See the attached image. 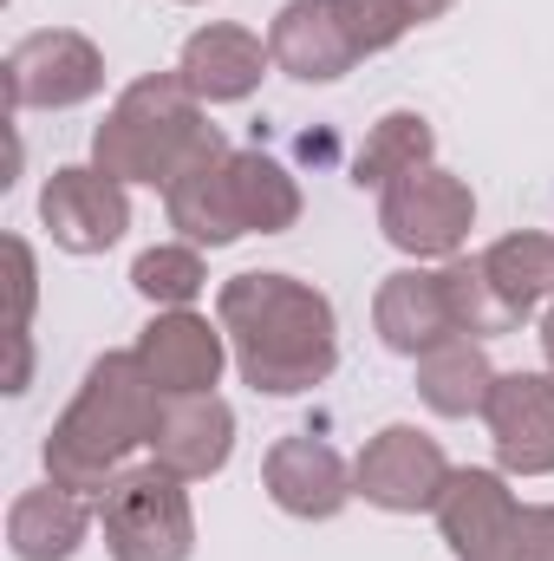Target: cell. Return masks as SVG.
I'll return each instance as SVG.
<instances>
[{"label": "cell", "instance_id": "cell-1", "mask_svg": "<svg viewBox=\"0 0 554 561\" xmlns=\"http://www.w3.org/2000/svg\"><path fill=\"white\" fill-rule=\"evenodd\" d=\"M216 327L229 333L235 373L268 399L313 392L339 366V313L313 280H293V275L222 280Z\"/></svg>", "mask_w": 554, "mask_h": 561}, {"label": "cell", "instance_id": "cell-2", "mask_svg": "<svg viewBox=\"0 0 554 561\" xmlns=\"http://www.w3.org/2000/svg\"><path fill=\"white\" fill-rule=\"evenodd\" d=\"M157 412H163V392L150 386L138 353H99L85 366L79 399L46 431V483L105 496V483L125 470V457L150 444Z\"/></svg>", "mask_w": 554, "mask_h": 561}, {"label": "cell", "instance_id": "cell-3", "mask_svg": "<svg viewBox=\"0 0 554 561\" xmlns=\"http://www.w3.org/2000/svg\"><path fill=\"white\" fill-rule=\"evenodd\" d=\"M216 138L222 131L203 118V99L183 85V72H143L112 99L105 125L92 131V163L118 183L170 190Z\"/></svg>", "mask_w": 554, "mask_h": 561}, {"label": "cell", "instance_id": "cell-4", "mask_svg": "<svg viewBox=\"0 0 554 561\" xmlns=\"http://www.w3.org/2000/svg\"><path fill=\"white\" fill-rule=\"evenodd\" d=\"M99 529L112 561H189L196 556V510L176 470L138 463L118 470L99 496Z\"/></svg>", "mask_w": 554, "mask_h": 561}, {"label": "cell", "instance_id": "cell-5", "mask_svg": "<svg viewBox=\"0 0 554 561\" xmlns=\"http://www.w3.org/2000/svg\"><path fill=\"white\" fill-rule=\"evenodd\" d=\"M470 222H476V196L443 163H424L412 176H399L392 190H379V229L412 262H450L463 249Z\"/></svg>", "mask_w": 554, "mask_h": 561}, {"label": "cell", "instance_id": "cell-6", "mask_svg": "<svg viewBox=\"0 0 554 561\" xmlns=\"http://www.w3.org/2000/svg\"><path fill=\"white\" fill-rule=\"evenodd\" d=\"M7 105L13 112H72L105 92V53L72 26H39L7 46Z\"/></svg>", "mask_w": 554, "mask_h": 561}, {"label": "cell", "instance_id": "cell-7", "mask_svg": "<svg viewBox=\"0 0 554 561\" xmlns=\"http://www.w3.org/2000/svg\"><path fill=\"white\" fill-rule=\"evenodd\" d=\"M450 457L430 431L417 424H385L379 437H366V450L353 457V490L372 503V510H392V516H417V510H437L443 490H450Z\"/></svg>", "mask_w": 554, "mask_h": 561}, {"label": "cell", "instance_id": "cell-8", "mask_svg": "<svg viewBox=\"0 0 554 561\" xmlns=\"http://www.w3.org/2000/svg\"><path fill=\"white\" fill-rule=\"evenodd\" d=\"M39 222L66 255H105L125 242L131 229V196L118 176H105L99 163H66L46 176L39 190Z\"/></svg>", "mask_w": 554, "mask_h": 561}, {"label": "cell", "instance_id": "cell-9", "mask_svg": "<svg viewBox=\"0 0 554 561\" xmlns=\"http://www.w3.org/2000/svg\"><path fill=\"white\" fill-rule=\"evenodd\" d=\"M143 359V373H150V386L163 392V399H196V392H216V379H222V366L235 359L229 353V333L222 327H209L203 313H189V307H157V320L138 333V346H131Z\"/></svg>", "mask_w": 554, "mask_h": 561}, {"label": "cell", "instance_id": "cell-10", "mask_svg": "<svg viewBox=\"0 0 554 561\" xmlns=\"http://www.w3.org/2000/svg\"><path fill=\"white\" fill-rule=\"evenodd\" d=\"M483 424L503 477H554V373H496Z\"/></svg>", "mask_w": 554, "mask_h": 561}, {"label": "cell", "instance_id": "cell-11", "mask_svg": "<svg viewBox=\"0 0 554 561\" xmlns=\"http://www.w3.org/2000/svg\"><path fill=\"white\" fill-rule=\"evenodd\" d=\"M262 483L275 496V510H287L293 523H333L359 490H353V463L313 437V431H293V437H275V450L262 457Z\"/></svg>", "mask_w": 554, "mask_h": 561}, {"label": "cell", "instance_id": "cell-12", "mask_svg": "<svg viewBox=\"0 0 554 561\" xmlns=\"http://www.w3.org/2000/svg\"><path fill=\"white\" fill-rule=\"evenodd\" d=\"M522 510L529 503H516L503 470H457L443 503H437V529H443L457 561H509Z\"/></svg>", "mask_w": 554, "mask_h": 561}, {"label": "cell", "instance_id": "cell-13", "mask_svg": "<svg viewBox=\"0 0 554 561\" xmlns=\"http://www.w3.org/2000/svg\"><path fill=\"white\" fill-rule=\"evenodd\" d=\"M268 66H275L268 39H255L249 26H229V20L196 26V33L183 39V59H176L183 85H189L203 105H242V99L268 79Z\"/></svg>", "mask_w": 554, "mask_h": 561}, {"label": "cell", "instance_id": "cell-14", "mask_svg": "<svg viewBox=\"0 0 554 561\" xmlns=\"http://www.w3.org/2000/svg\"><path fill=\"white\" fill-rule=\"evenodd\" d=\"M235 450V412L216 399V392H196V399H163L157 431H150V463L176 470L183 483H203L229 463Z\"/></svg>", "mask_w": 554, "mask_h": 561}, {"label": "cell", "instance_id": "cell-15", "mask_svg": "<svg viewBox=\"0 0 554 561\" xmlns=\"http://www.w3.org/2000/svg\"><path fill=\"white\" fill-rule=\"evenodd\" d=\"M268 53H275L280 72L300 79V85H333V79H346L359 66L333 0H287L275 13V26H268Z\"/></svg>", "mask_w": 554, "mask_h": 561}, {"label": "cell", "instance_id": "cell-16", "mask_svg": "<svg viewBox=\"0 0 554 561\" xmlns=\"http://www.w3.org/2000/svg\"><path fill=\"white\" fill-rule=\"evenodd\" d=\"M163 209H170V229H183V242L196 249H229L242 242V209H235V190H229V144L216 138L170 190H163Z\"/></svg>", "mask_w": 554, "mask_h": 561}, {"label": "cell", "instance_id": "cell-17", "mask_svg": "<svg viewBox=\"0 0 554 561\" xmlns=\"http://www.w3.org/2000/svg\"><path fill=\"white\" fill-rule=\"evenodd\" d=\"M92 516L99 510L66 483L20 490L7 510V549H13V561H72L92 536Z\"/></svg>", "mask_w": 554, "mask_h": 561}, {"label": "cell", "instance_id": "cell-18", "mask_svg": "<svg viewBox=\"0 0 554 561\" xmlns=\"http://www.w3.org/2000/svg\"><path fill=\"white\" fill-rule=\"evenodd\" d=\"M372 327H379V340H385L392 353H405V359L430 353L437 340H457L443 280L424 275V268H399V275L379 280V294H372Z\"/></svg>", "mask_w": 554, "mask_h": 561}, {"label": "cell", "instance_id": "cell-19", "mask_svg": "<svg viewBox=\"0 0 554 561\" xmlns=\"http://www.w3.org/2000/svg\"><path fill=\"white\" fill-rule=\"evenodd\" d=\"M489 386H496V366H489L483 340L457 333V340H437L430 353H417V399L437 419H483Z\"/></svg>", "mask_w": 554, "mask_h": 561}, {"label": "cell", "instance_id": "cell-20", "mask_svg": "<svg viewBox=\"0 0 554 561\" xmlns=\"http://www.w3.org/2000/svg\"><path fill=\"white\" fill-rule=\"evenodd\" d=\"M424 163H437V131H430V118L424 112H385L366 144H359V157H353V183L359 190H392L399 176H412Z\"/></svg>", "mask_w": 554, "mask_h": 561}, {"label": "cell", "instance_id": "cell-21", "mask_svg": "<svg viewBox=\"0 0 554 561\" xmlns=\"http://www.w3.org/2000/svg\"><path fill=\"white\" fill-rule=\"evenodd\" d=\"M229 190L249 236H280L300 222V183L280 170L268 150H229Z\"/></svg>", "mask_w": 554, "mask_h": 561}, {"label": "cell", "instance_id": "cell-22", "mask_svg": "<svg viewBox=\"0 0 554 561\" xmlns=\"http://www.w3.org/2000/svg\"><path fill=\"white\" fill-rule=\"evenodd\" d=\"M483 275H489V287L503 294V307H509L516 320H529V313L554 294V236H542V229L503 236V242L483 255Z\"/></svg>", "mask_w": 554, "mask_h": 561}, {"label": "cell", "instance_id": "cell-23", "mask_svg": "<svg viewBox=\"0 0 554 561\" xmlns=\"http://www.w3.org/2000/svg\"><path fill=\"white\" fill-rule=\"evenodd\" d=\"M437 280H443V300H450V327H457L463 340H496V333H516V327H522V320L503 307V294L489 287L483 255H476V262L450 255V262L437 268Z\"/></svg>", "mask_w": 554, "mask_h": 561}, {"label": "cell", "instance_id": "cell-24", "mask_svg": "<svg viewBox=\"0 0 554 561\" xmlns=\"http://www.w3.org/2000/svg\"><path fill=\"white\" fill-rule=\"evenodd\" d=\"M131 287H138L150 307H189V300L209 287L203 249H196V242H163V249H143L138 262H131Z\"/></svg>", "mask_w": 554, "mask_h": 561}, {"label": "cell", "instance_id": "cell-25", "mask_svg": "<svg viewBox=\"0 0 554 561\" xmlns=\"http://www.w3.org/2000/svg\"><path fill=\"white\" fill-rule=\"evenodd\" d=\"M333 7H339V26H346V39H353V53H359V59L392 53V46L417 26L405 0H333Z\"/></svg>", "mask_w": 554, "mask_h": 561}, {"label": "cell", "instance_id": "cell-26", "mask_svg": "<svg viewBox=\"0 0 554 561\" xmlns=\"http://www.w3.org/2000/svg\"><path fill=\"white\" fill-rule=\"evenodd\" d=\"M7 268H13V320L7 333H33V294H39V275H33V249L20 236H7Z\"/></svg>", "mask_w": 554, "mask_h": 561}, {"label": "cell", "instance_id": "cell-27", "mask_svg": "<svg viewBox=\"0 0 554 561\" xmlns=\"http://www.w3.org/2000/svg\"><path fill=\"white\" fill-rule=\"evenodd\" d=\"M13 340V366H7V392H26L33 386V333H7Z\"/></svg>", "mask_w": 554, "mask_h": 561}, {"label": "cell", "instance_id": "cell-28", "mask_svg": "<svg viewBox=\"0 0 554 561\" xmlns=\"http://www.w3.org/2000/svg\"><path fill=\"white\" fill-rule=\"evenodd\" d=\"M542 353H549V373H554V307L542 313Z\"/></svg>", "mask_w": 554, "mask_h": 561}, {"label": "cell", "instance_id": "cell-29", "mask_svg": "<svg viewBox=\"0 0 554 561\" xmlns=\"http://www.w3.org/2000/svg\"><path fill=\"white\" fill-rule=\"evenodd\" d=\"M176 7H203V0H176Z\"/></svg>", "mask_w": 554, "mask_h": 561}]
</instances>
